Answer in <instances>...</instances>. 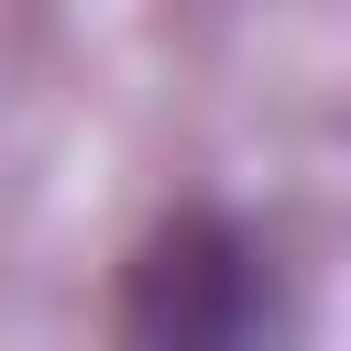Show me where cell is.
I'll return each instance as SVG.
<instances>
[{
  "instance_id": "1",
  "label": "cell",
  "mask_w": 351,
  "mask_h": 351,
  "mask_svg": "<svg viewBox=\"0 0 351 351\" xmlns=\"http://www.w3.org/2000/svg\"><path fill=\"white\" fill-rule=\"evenodd\" d=\"M274 318H285L274 263L219 208H176L132 252V274H121V329L132 340H165V351H230V340H263Z\"/></svg>"
}]
</instances>
